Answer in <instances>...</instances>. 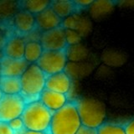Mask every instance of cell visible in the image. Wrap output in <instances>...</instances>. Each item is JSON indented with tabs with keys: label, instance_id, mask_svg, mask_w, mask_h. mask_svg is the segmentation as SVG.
<instances>
[{
	"label": "cell",
	"instance_id": "9",
	"mask_svg": "<svg viewBox=\"0 0 134 134\" xmlns=\"http://www.w3.org/2000/svg\"><path fill=\"white\" fill-rule=\"evenodd\" d=\"M26 43L25 36L19 34L8 35L2 50L3 56L12 59H24Z\"/></svg>",
	"mask_w": 134,
	"mask_h": 134
},
{
	"label": "cell",
	"instance_id": "1",
	"mask_svg": "<svg viewBox=\"0 0 134 134\" xmlns=\"http://www.w3.org/2000/svg\"><path fill=\"white\" fill-rule=\"evenodd\" d=\"M82 127L75 102H69L64 107L53 113L49 134H76Z\"/></svg>",
	"mask_w": 134,
	"mask_h": 134
},
{
	"label": "cell",
	"instance_id": "5",
	"mask_svg": "<svg viewBox=\"0 0 134 134\" xmlns=\"http://www.w3.org/2000/svg\"><path fill=\"white\" fill-rule=\"evenodd\" d=\"M68 61L66 50H44L37 65L48 76L65 71Z\"/></svg>",
	"mask_w": 134,
	"mask_h": 134
},
{
	"label": "cell",
	"instance_id": "18",
	"mask_svg": "<svg viewBox=\"0 0 134 134\" xmlns=\"http://www.w3.org/2000/svg\"><path fill=\"white\" fill-rule=\"evenodd\" d=\"M0 90L3 95L21 94V82L19 77H0Z\"/></svg>",
	"mask_w": 134,
	"mask_h": 134
},
{
	"label": "cell",
	"instance_id": "15",
	"mask_svg": "<svg viewBox=\"0 0 134 134\" xmlns=\"http://www.w3.org/2000/svg\"><path fill=\"white\" fill-rule=\"evenodd\" d=\"M50 8L63 20L68 17L76 14L79 8L75 1L69 0H55L51 1Z\"/></svg>",
	"mask_w": 134,
	"mask_h": 134
},
{
	"label": "cell",
	"instance_id": "25",
	"mask_svg": "<svg viewBox=\"0 0 134 134\" xmlns=\"http://www.w3.org/2000/svg\"><path fill=\"white\" fill-rule=\"evenodd\" d=\"M126 134H134V118L128 121L125 125H123Z\"/></svg>",
	"mask_w": 134,
	"mask_h": 134
},
{
	"label": "cell",
	"instance_id": "16",
	"mask_svg": "<svg viewBox=\"0 0 134 134\" xmlns=\"http://www.w3.org/2000/svg\"><path fill=\"white\" fill-rule=\"evenodd\" d=\"M44 49L40 40H27L24 59L29 65L37 64Z\"/></svg>",
	"mask_w": 134,
	"mask_h": 134
},
{
	"label": "cell",
	"instance_id": "13",
	"mask_svg": "<svg viewBox=\"0 0 134 134\" xmlns=\"http://www.w3.org/2000/svg\"><path fill=\"white\" fill-rule=\"evenodd\" d=\"M62 26L65 28V29H70V30L77 32L80 35L83 37L89 35L92 25L90 19L76 13L63 19Z\"/></svg>",
	"mask_w": 134,
	"mask_h": 134
},
{
	"label": "cell",
	"instance_id": "28",
	"mask_svg": "<svg viewBox=\"0 0 134 134\" xmlns=\"http://www.w3.org/2000/svg\"><path fill=\"white\" fill-rule=\"evenodd\" d=\"M23 134H49L48 132H35V131H29L26 130Z\"/></svg>",
	"mask_w": 134,
	"mask_h": 134
},
{
	"label": "cell",
	"instance_id": "19",
	"mask_svg": "<svg viewBox=\"0 0 134 134\" xmlns=\"http://www.w3.org/2000/svg\"><path fill=\"white\" fill-rule=\"evenodd\" d=\"M20 9V3L10 0H0V21L12 20Z\"/></svg>",
	"mask_w": 134,
	"mask_h": 134
},
{
	"label": "cell",
	"instance_id": "3",
	"mask_svg": "<svg viewBox=\"0 0 134 134\" xmlns=\"http://www.w3.org/2000/svg\"><path fill=\"white\" fill-rule=\"evenodd\" d=\"M75 102L84 127L98 129L106 122L107 108L102 102L95 98L84 97Z\"/></svg>",
	"mask_w": 134,
	"mask_h": 134
},
{
	"label": "cell",
	"instance_id": "10",
	"mask_svg": "<svg viewBox=\"0 0 134 134\" xmlns=\"http://www.w3.org/2000/svg\"><path fill=\"white\" fill-rule=\"evenodd\" d=\"M71 88H72V80L70 75L65 70L57 74L48 75L46 79V90L68 96L71 91Z\"/></svg>",
	"mask_w": 134,
	"mask_h": 134
},
{
	"label": "cell",
	"instance_id": "21",
	"mask_svg": "<svg viewBox=\"0 0 134 134\" xmlns=\"http://www.w3.org/2000/svg\"><path fill=\"white\" fill-rule=\"evenodd\" d=\"M97 134H126L123 125L105 122L97 129Z\"/></svg>",
	"mask_w": 134,
	"mask_h": 134
},
{
	"label": "cell",
	"instance_id": "2",
	"mask_svg": "<svg viewBox=\"0 0 134 134\" xmlns=\"http://www.w3.org/2000/svg\"><path fill=\"white\" fill-rule=\"evenodd\" d=\"M46 75L37 64L29 65L21 75V96L26 103L40 100V96L45 90Z\"/></svg>",
	"mask_w": 134,
	"mask_h": 134
},
{
	"label": "cell",
	"instance_id": "24",
	"mask_svg": "<svg viewBox=\"0 0 134 134\" xmlns=\"http://www.w3.org/2000/svg\"><path fill=\"white\" fill-rule=\"evenodd\" d=\"M0 134H14L8 122L0 121Z\"/></svg>",
	"mask_w": 134,
	"mask_h": 134
},
{
	"label": "cell",
	"instance_id": "29",
	"mask_svg": "<svg viewBox=\"0 0 134 134\" xmlns=\"http://www.w3.org/2000/svg\"><path fill=\"white\" fill-rule=\"evenodd\" d=\"M3 92H2V91H1V90H0V100H1V99H2V97H3Z\"/></svg>",
	"mask_w": 134,
	"mask_h": 134
},
{
	"label": "cell",
	"instance_id": "6",
	"mask_svg": "<svg viewBox=\"0 0 134 134\" xmlns=\"http://www.w3.org/2000/svg\"><path fill=\"white\" fill-rule=\"evenodd\" d=\"M26 102L19 95H3L0 100V121L9 122L12 120L21 117Z\"/></svg>",
	"mask_w": 134,
	"mask_h": 134
},
{
	"label": "cell",
	"instance_id": "4",
	"mask_svg": "<svg viewBox=\"0 0 134 134\" xmlns=\"http://www.w3.org/2000/svg\"><path fill=\"white\" fill-rule=\"evenodd\" d=\"M52 116L53 112L40 100H35L26 104L21 118L26 130L49 133Z\"/></svg>",
	"mask_w": 134,
	"mask_h": 134
},
{
	"label": "cell",
	"instance_id": "14",
	"mask_svg": "<svg viewBox=\"0 0 134 134\" xmlns=\"http://www.w3.org/2000/svg\"><path fill=\"white\" fill-rule=\"evenodd\" d=\"M39 100L53 113L60 110L70 102L67 95L46 89L42 92Z\"/></svg>",
	"mask_w": 134,
	"mask_h": 134
},
{
	"label": "cell",
	"instance_id": "26",
	"mask_svg": "<svg viewBox=\"0 0 134 134\" xmlns=\"http://www.w3.org/2000/svg\"><path fill=\"white\" fill-rule=\"evenodd\" d=\"M76 134H97V129H93L86 127H82L79 129Z\"/></svg>",
	"mask_w": 134,
	"mask_h": 134
},
{
	"label": "cell",
	"instance_id": "12",
	"mask_svg": "<svg viewBox=\"0 0 134 134\" xmlns=\"http://www.w3.org/2000/svg\"><path fill=\"white\" fill-rule=\"evenodd\" d=\"M36 29L41 33L52 30L62 26V19L59 17L50 7L35 15Z\"/></svg>",
	"mask_w": 134,
	"mask_h": 134
},
{
	"label": "cell",
	"instance_id": "11",
	"mask_svg": "<svg viewBox=\"0 0 134 134\" xmlns=\"http://www.w3.org/2000/svg\"><path fill=\"white\" fill-rule=\"evenodd\" d=\"M2 67V76L21 77L29 64L24 59H12L5 56L0 58Z\"/></svg>",
	"mask_w": 134,
	"mask_h": 134
},
{
	"label": "cell",
	"instance_id": "22",
	"mask_svg": "<svg viewBox=\"0 0 134 134\" xmlns=\"http://www.w3.org/2000/svg\"><path fill=\"white\" fill-rule=\"evenodd\" d=\"M65 34H66V40L68 45H75L79 44L81 42L82 37L79 35L77 32L70 30V29H65Z\"/></svg>",
	"mask_w": 134,
	"mask_h": 134
},
{
	"label": "cell",
	"instance_id": "7",
	"mask_svg": "<svg viewBox=\"0 0 134 134\" xmlns=\"http://www.w3.org/2000/svg\"><path fill=\"white\" fill-rule=\"evenodd\" d=\"M40 42L44 50L51 51L66 50L69 46L66 40L65 29L63 26L41 33Z\"/></svg>",
	"mask_w": 134,
	"mask_h": 134
},
{
	"label": "cell",
	"instance_id": "20",
	"mask_svg": "<svg viewBox=\"0 0 134 134\" xmlns=\"http://www.w3.org/2000/svg\"><path fill=\"white\" fill-rule=\"evenodd\" d=\"M20 8L31 13L34 15H37L41 12L45 10L50 6V1L45 0H27V1H21Z\"/></svg>",
	"mask_w": 134,
	"mask_h": 134
},
{
	"label": "cell",
	"instance_id": "27",
	"mask_svg": "<svg viewBox=\"0 0 134 134\" xmlns=\"http://www.w3.org/2000/svg\"><path fill=\"white\" fill-rule=\"evenodd\" d=\"M7 38H8V35H6V33L4 32L2 29H0V51L1 52L3 49L4 44H5Z\"/></svg>",
	"mask_w": 134,
	"mask_h": 134
},
{
	"label": "cell",
	"instance_id": "17",
	"mask_svg": "<svg viewBox=\"0 0 134 134\" xmlns=\"http://www.w3.org/2000/svg\"><path fill=\"white\" fill-rule=\"evenodd\" d=\"M88 8L92 18L99 19L111 14L114 8V3L111 1H93Z\"/></svg>",
	"mask_w": 134,
	"mask_h": 134
},
{
	"label": "cell",
	"instance_id": "23",
	"mask_svg": "<svg viewBox=\"0 0 134 134\" xmlns=\"http://www.w3.org/2000/svg\"><path fill=\"white\" fill-rule=\"evenodd\" d=\"M10 127L13 129V131L14 132V133H19V132H24L26 128L24 127V121L22 120L21 117H19V118H16L12 120L11 121L8 122Z\"/></svg>",
	"mask_w": 134,
	"mask_h": 134
},
{
	"label": "cell",
	"instance_id": "8",
	"mask_svg": "<svg viewBox=\"0 0 134 134\" xmlns=\"http://www.w3.org/2000/svg\"><path fill=\"white\" fill-rule=\"evenodd\" d=\"M11 21L15 31L20 35H28L37 29L35 15L22 8L17 12Z\"/></svg>",
	"mask_w": 134,
	"mask_h": 134
},
{
	"label": "cell",
	"instance_id": "30",
	"mask_svg": "<svg viewBox=\"0 0 134 134\" xmlns=\"http://www.w3.org/2000/svg\"><path fill=\"white\" fill-rule=\"evenodd\" d=\"M2 76V67H1V65H0V77Z\"/></svg>",
	"mask_w": 134,
	"mask_h": 134
}]
</instances>
